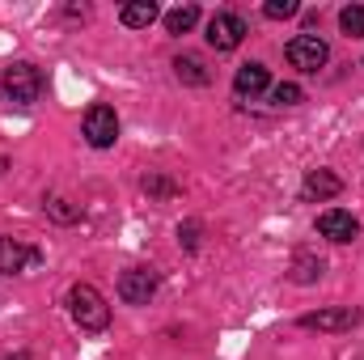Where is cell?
Listing matches in <instances>:
<instances>
[{"label":"cell","instance_id":"7c38bea8","mask_svg":"<svg viewBox=\"0 0 364 360\" xmlns=\"http://www.w3.org/2000/svg\"><path fill=\"white\" fill-rule=\"evenodd\" d=\"M119 21L132 26V30H149V26L157 21V4H153V0H132V4L119 9Z\"/></svg>","mask_w":364,"mask_h":360},{"label":"cell","instance_id":"3957f363","mask_svg":"<svg viewBox=\"0 0 364 360\" xmlns=\"http://www.w3.org/2000/svg\"><path fill=\"white\" fill-rule=\"evenodd\" d=\"M284 55H288L292 68H301V73H318V68H326L331 47H326V38H318V34H296V38H288Z\"/></svg>","mask_w":364,"mask_h":360},{"label":"cell","instance_id":"52a82bcc","mask_svg":"<svg viewBox=\"0 0 364 360\" xmlns=\"http://www.w3.org/2000/svg\"><path fill=\"white\" fill-rule=\"evenodd\" d=\"M318 233L326 238V242H356V233H360V221L352 216V212H343V208H326L322 216H318Z\"/></svg>","mask_w":364,"mask_h":360},{"label":"cell","instance_id":"44dd1931","mask_svg":"<svg viewBox=\"0 0 364 360\" xmlns=\"http://www.w3.org/2000/svg\"><path fill=\"white\" fill-rule=\"evenodd\" d=\"M51 212H55L60 221H73V216H77V208H64V199H51Z\"/></svg>","mask_w":364,"mask_h":360},{"label":"cell","instance_id":"ba28073f","mask_svg":"<svg viewBox=\"0 0 364 360\" xmlns=\"http://www.w3.org/2000/svg\"><path fill=\"white\" fill-rule=\"evenodd\" d=\"M356 322H360V309H352V305H335V309H318V314L301 318L305 331H352Z\"/></svg>","mask_w":364,"mask_h":360},{"label":"cell","instance_id":"2e32d148","mask_svg":"<svg viewBox=\"0 0 364 360\" xmlns=\"http://www.w3.org/2000/svg\"><path fill=\"white\" fill-rule=\"evenodd\" d=\"M339 26H343L348 38H364V4H348L339 13Z\"/></svg>","mask_w":364,"mask_h":360},{"label":"cell","instance_id":"6da1fadb","mask_svg":"<svg viewBox=\"0 0 364 360\" xmlns=\"http://www.w3.org/2000/svg\"><path fill=\"white\" fill-rule=\"evenodd\" d=\"M68 309H73L81 331H106L110 327V305L93 284H73L68 288Z\"/></svg>","mask_w":364,"mask_h":360},{"label":"cell","instance_id":"5bb4252c","mask_svg":"<svg viewBox=\"0 0 364 360\" xmlns=\"http://www.w3.org/2000/svg\"><path fill=\"white\" fill-rule=\"evenodd\" d=\"M195 21H199V9H195V4H178V9L166 13V30H170V34H191Z\"/></svg>","mask_w":364,"mask_h":360},{"label":"cell","instance_id":"ac0fdd59","mask_svg":"<svg viewBox=\"0 0 364 360\" xmlns=\"http://www.w3.org/2000/svg\"><path fill=\"white\" fill-rule=\"evenodd\" d=\"M305 93H301V85H292V81H284V85H275L272 90V102L275 106H296Z\"/></svg>","mask_w":364,"mask_h":360},{"label":"cell","instance_id":"30bf717a","mask_svg":"<svg viewBox=\"0 0 364 360\" xmlns=\"http://www.w3.org/2000/svg\"><path fill=\"white\" fill-rule=\"evenodd\" d=\"M339 191H343V179H339V174H331V170H309L305 182H301V195H305V199H318V203L335 199Z\"/></svg>","mask_w":364,"mask_h":360},{"label":"cell","instance_id":"7402d4cb","mask_svg":"<svg viewBox=\"0 0 364 360\" xmlns=\"http://www.w3.org/2000/svg\"><path fill=\"white\" fill-rule=\"evenodd\" d=\"M0 360H30L26 352H13V356H0Z\"/></svg>","mask_w":364,"mask_h":360},{"label":"cell","instance_id":"5b68a950","mask_svg":"<svg viewBox=\"0 0 364 360\" xmlns=\"http://www.w3.org/2000/svg\"><path fill=\"white\" fill-rule=\"evenodd\" d=\"M242 38H246V21H242L237 13H216V17L208 21V47H216V51H237Z\"/></svg>","mask_w":364,"mask_h":360},{"label":"cell","instance_id":"9a60e30c","mask_svg":"<svg viewBox=\"0 0 364 360\" xmlns=\"http://www.w3.org/2000/svg\"><path fill=\"white\" fill-rule=\"evenodd\" d=\"M322 271H326V263L314 259V255H296V259H292V280H296V284H314Z\"/></svg>","mask_w":364,"mask_h":360},{"label":"cell","instance_id":"d6986e66","mask_svg":"<svg viewBox=\"0 0 364 360\" xmlns=\"http://www.w3.org/2000/svg\"><path fill=\"white\" fill-rule=\"evenodd\" d=\"M178 242L182 246H199V225L191 221V225H178Z\"/></svg>","mask_w":364,"mask_h":360},{"label":"cell","instance_id":"7a4b0ae2","mask_svg":"<svg viewBox=\"0 0 364 360\" xmlns=\"http://www.w3.org/2000/svg\"><path fill=\"white\" fill-rule=\"evenodd\" d=\"M0 90H4V97L13 106H34L38 93H43V73L34 64H26V60L21 64H9L4 77H0Z\"/></svg>","mask_w":364,"mask_h":360},{"label":"cell","instance_id":"4fadbf2b","mask_svg":"<svg viewBox=\"0 0 364 360\" xmlns=\"http://www.w3.org/2000/svg\"><path fill=\"white\" fill-rule=\"evenodd\" d=\"M174 73H178L182 85H208L212 81V73H208V64L199 55H178L174 60Z\"/></svg>","mask_w":364,"mask_h":360},{"label":"cell","instance_id":"8fae6325","mask_svg":"<svg viewBox=\"0 0 364 360\" xmlns=\"http://www.w3.org/2000/svg\"><path fill=\"white\" fill-rule=\"evenodd\" d=\"M267 81H272V77H267L263 64H242L237 77H233V93H237V97H255V93L267 90Z\"/></svg>","mask_w":364,"mask_h":360},{"label":"cell","instance_id":"ffe728a7","mask_svg":"<svg viewBox=\"0 0 364 360\" xmlns=\"http://www.w3.org/2000/svg\"><path fill=\"white\" fill-rule=\"evenodd\" d=\"M144 191H157V195H170L174 186H170L166 179H144Z\"/></svg>","mask_w":364,"mask_h":360},{"label":"cell","instance_id":"9c48e42d","mask_svg":"<svg viewBox=\"0 0 364 360\" xmlns=\"http://www.w3.org/2000/svg\"><path fill=\"white\" fill-rule=\"evenodd\" d=\"M34 263H38V250H30L17 238H0V271L4 275H17V271L34 268Z\"/></svg>","mask_w":364,"mask_h":360},{"label":"cell","instance_id":"603a6c76","mask_svg":"<svg viewBox=\"0 0 364 360\" xmlns=\"http://www.w3.org/2000/svg\"><path fill=\"white\" fill-rule=\"evenodd\" d=\"M4 170H9V162H4V157H0V174H4Z\"/></svg>","mask_w":364,"mask_h":360},{"label":"cell","instance_id":"277c9868","mask_svg":"<svg viewBox=\"0 0 364 360\" xmlns=\"http://www.w3.org/2000/svg\"><path fill=\"white\" fill-rule=\"evenodd\" d=\"M81 132H85V140H90L93 149H110L114 140H119V115L110 110V106H90L85 110V123H81Z\"/></svg>","mask_w":364,"mask_h":360},{"label":"cell","instance_id":"8992f818","mask_svg":"<svg viewBox=\"0 0 364 360\" xmlns=\"http://www.w3.org/2000/svg\"><path fill=\"white\" fill-rule=\"evenodd\" d=\"M153 292H157V275L149 268H132V271L119 275V297H123L127 305H149Z\"/></svg>","mask_w":364,"mask_h":360},{"label":"cell","instance_id":"e0dca14e","mask_svg":"<svg viewBox=\"0 0 364 360\" xmlns=\"http://www.w3.org/2000/svg\"><path fill=\"white\" fill-rule=\"evenodd\" d=\"M263 13H267L272 21H284V17H296V13H301V4H296V0H267V4H263Z\"/></svg>","mask_w":364,"mask_h":360}]
</instances>
